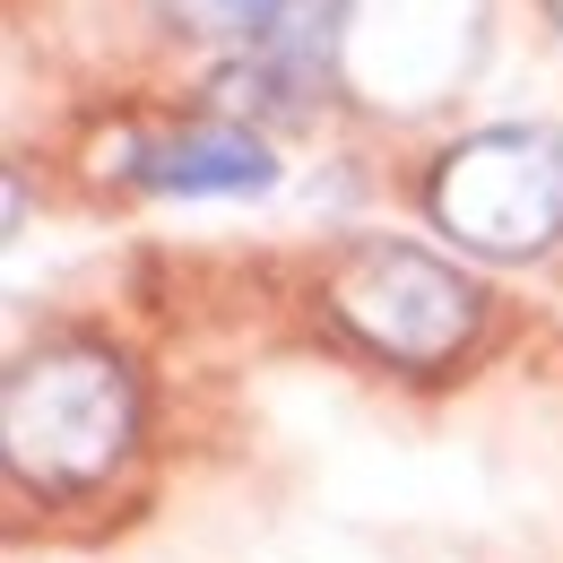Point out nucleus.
<instances>
[{"instance_id": "7ed1b4c3", "label": "nucleus", "mask_w": 563, "mask_h": 563, "mask_svg": "<svg viewBox=\"0 0 563 563\" xmlns=\"http://www.w3.org/2000/svg\"><path fill=\"white\" fill-rule=\"evenodd\" d=\"M424 200H433V225L460 252L538 261V252L563 243V131H547V122L468 131L460 147H442Z\"/></svg>"}, {"instance_id": "20e7f679", "label": "nucleus", "mask_w": 563, "mask_h": 563, "mask_svg": "<svg viewBox=\"0 0 563 563\" xmlns=\"http://www.w3.org/2000/svg\"><path fill=\"white\" fill-rule=\"evenodd\" d=\"M486 62V0H339V87L364 113H433Z\"/></svg>"}, {"instance_id": "423d86ee", "label": "nucleus", "mask_w": 563, "mask_h": 563, "mask_svg": "<svg viewBox=\"0 0 563 563\" xmlns=\"http://www.w3.org/2000/svg\"><path fill=\"white\" fill-rule=\"evenodd\" d=\"M147 9H156V26H174L191 44H243L252 53L295 0H147Z\"/></svg>"}, {"instance_id": "39448f33", "label": "nucleus", "mask_w": 563, "mask_h": 563, "mask_svg": "<svg viewBox=\"0 0 563 563\" xmlns=\"http://www.w3.org/2000/svg\"><path fill=\"white\" fill-rule=\"evenodd\" d=\"M122 174L140 191H183V200H209V191H269L278 156L261 131L243 122H165V131H140L122 147Z\"/></svg>"}, {"instance_id": "f257e3e1", "label": "nucleus", "mask_w": 563, "mask_h": 563, "mask_svg": "<svg viewBox=\"0 0 563 563\" xmlns=\"http://www.w3.org/2000/svg\"><path fill=\"white\" fill-rule=\"evenodd\" d=\"M140 442V373L104 339H44L0 382V451L35 494H78L113 477Z\"/></svg>"}, {"instance_id": "0eeeda50", "label": "nucleus", "mask_w": 563, "mask_h": 563, "mask_svg": "<svg viewBox=\"0 0 563 563\" xmlns=\"http://www.w3.org/2000/svg\"><path fill=\"white\" fill-rule=\"evenodd\" d=\"M547 9H555V26H563V0H547Z\"/></svg>"}, {"instance_id": "f03ea898", "label": "nucleus", "mask_w": 563, "mask_h": 563, "mask_svg": "<svg viewBox=\"0 0 563 563\" xmlns=\"http://www.w3.org/2000/svg\"><path fill=\"white\" fill-rule=\"evenodd\" d=\"M321 295H330V321L355 347L417 373V382L451 373L468 355V339H477V321H486L477 278H460L451 261H433L417 243H355V252H339Z\"/></svg>"}]
</instances>
